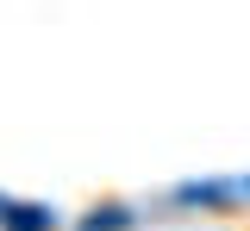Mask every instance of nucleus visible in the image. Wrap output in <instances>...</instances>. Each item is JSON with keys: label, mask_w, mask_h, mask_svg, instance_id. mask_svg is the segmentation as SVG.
Returning <instances> with one entry per match:
<instances>
[{"label": "nucleus", "mask_w": 250, "mask_h": 231, "mask_svg": "<svg viewBox=\"0 0 250 231\" xmlns=\"http://www.w3.org/2000/svg\"><path fill=\"white\" fill-rule=\"evenodd\" d=\"M6 225H13V231H44V225H50V212H38V206H19Z\"/></svg>", "instance_id": "nucleus-1"}]
</instances>
